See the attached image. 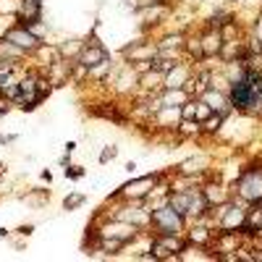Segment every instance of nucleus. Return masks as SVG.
Here are the masks:
<instances>
[{
  "label": "nucleus",
  "mask_w": 262,
  "mask_h": 262,
  "mask_svg": "<svg viewBox=\"0 0 262 262\" xmlns=\"http://www.w3.org/2000/svg\"><path fill=\"white\" fill-rule=\"evenodd\" d=\"M252 100H254V92H252V86H249V84L242 81V84H236V86H233V102H236L238 107L249 105Z\"/></svg>",
  "instance_id": "nucleus-1"
},
{
  "label": "nucleus",
  "mask_w": 262,
  "mask_h": 262,
  "mask_svg": "<svg viewBox=\"0 0 262 262\" xmlns=\"http://www.w3.org/2000/svg\"><path fill=\"white\" fill-rule=\"evenodd\" d=\"M8 42H16L18 48H34V37L32 34H24V32H8Z\"/></svg>",
  "instance_id": "nucleus-2"
}]
</instances>
